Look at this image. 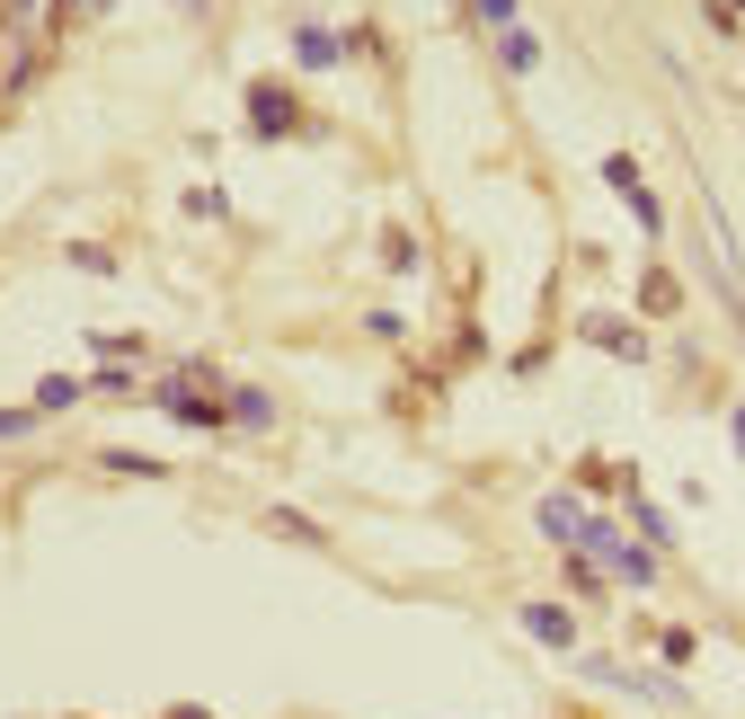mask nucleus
<instances>
[{"label":"nucleus","mask_w":745,"mask_h":719,"mask_svg":"<svg viewBox=\"0 0 745 719\" xmlns=\"http://www.w3.org/2000/svg\"><path fill=\"white\" fill-rule=\"evenodd\" d=\"M524 631H532V639H551V648H568V639H577V622H568L560 604H524Z\"/></svg>","instance_id":"7ed1b4c3"},{"label":"nucleus","mask_w":745,"mask_h":719,"mask_svg":"<svg viewBox=\"0 0 745 719\" xmlns=\"http://www.w3.org/2000/svg\"><path fill=\"white\" fill-rule=\"evenodd\" d=\"M736 453H745V409H736Z\"/></svg>","instance_id":"ddd939ff"},{"label":"nucleus","mask_w":745,"mask_h":719,"mask_svg":"<svg viewBox=\"0 0 745 719\" xmlns=\"http://www.w3.org/2000/svg\"><path fill=\"white\" fill-rule=\"evenodd\" d=\"M36 418H45V409H0V444H10V435H36Z\"/></svg>","instance_id":"9d476101"},{"label":"nucleus","mask_w":745,"mask_h":719,"mask_svg":"<svg viewBox=\"0 0 745 719\" xmlns=\"http://www.w3.org/2000/svg\"><path fill=\"white\" fill-rule=\"evenodd\" d=\"M470 10H480V19H489V27H497V36H506V27H515V0H470Z\"/></svg>","instance_id":"9b49d317"},{"label":"nucleus","mask_w":745,"mask_h":719,"mask_svg":"<svg viewBox=\"0 0 745 719\" xmlns=\"http://www.w3.org/2000/svg\"><path fill=\"white\" fill-rule=\"evenodd\" d=\"M541 534H551V542H577V534H586L577 498H541Z\"/></svg>","instance_id":"20e7f679"},{"label":"nucleus","mask_w":745,"mask_h":719,"mask_svg":"<svg viewBox=\"0 0 745 719\" xmlns=\"http://www.w3.org/2000/svg\"><path fill=\"white\" fill-rule=\"evenodd\" d=\"M81 391H89V382H72V373H53V382H36V409L53 418V409H72V400H81Z\"/></svg>","instance_id":"6e6552de"},{"label":"nucleus","mask_w":745,"mask_h":719,"mask_svg":"<svg viewBox=\"0 0 745 719\" xmlns=\"http://www.w3.org/2000/svg\"><path fill=\"white\" fill-rule=\"evenodd\" d=\"M249 116H257V134H293V107H285L276 81H257V89H249Z\"/></svg>","instance_id":"f257e3e1"},{"label":"nucleus","mask_w":745,"mask_h":719,"mask_svg":"<svg viewBox=\"0 0 745 719\" xmlns=\"http://www.w3.org/2000/svg\"><path fill=\"white\" fill-rule=\"evenodd\" d=\"M586 338H603L613 356H648V338L630 329V320H586Z\"/></svg>","instance_id":"0eeeda50"},{"label":"nucleus","mask_w":745,"mask_h":719,"mask_svg":"<svg viewBox=\"0 0 745 719\" xmlns=\"http://www.w3.org/2000/svg\"><path fill=\"white\" fill-rule=\"evenodd\" d=\"M10 10H19V19H27V10H36V0H10Z\"/></svg>","instance_id":"4468645a"},{"label":"nucleus","mask_w":745,"mask_h":719,"mask_svg":"<svg viewBox=\"0 0 745 719\" xmlns=\"http://www.w3.org/2000/svg\"><path fill=\"white\" fill-rule=\"evenodd\" d=\"M337 53H347V45H337L328 27H302V36H293V62H302V72H328Z\"/></svg>","instance_id":"f03ea898"},{"label":"nucleus","mask_w":745,"mask_h":719,"mask_svg":"<svg viewBox=\"0 0 745 719\" xmlns=\"http://www.w3.org/2000/svg\"><path fill=\"white\" fill-rule=\"evenodd\" d=\"M497 62H506V72H532V62H541V36H532V27H506V36H497Z\"/></svg>","instance_id":"423d86ee"},{"label":"nucleus","mask_w":745,"mask_h":719,"mask_svg":"<svg viewBox=\"0 0 745 719\" xmlns=\"http://www.w3.org/2000/svg\"><path fill=\"white\" fill-rule=\"evenodd\" d=\"M231 418L240 427H276V400H266V391H231Z\"/></svg>","instance_id":"1a4fd4ad"},{"label":"nucleus","mask_w":745,"mask_h":719,"mask_svg":"<svg viewBox=\"0 0 745 719\" xmlns=\"http://www.w3.org/2000/svg\"><path fill=\"white\" fill-rule=\"evenodd\" d=\"M81 10H98V0H62V19H81Z\"/></svg>","instance_id":"f8f14e48"},{"label":"nucleus","mask_w":745,"mask_h":719,"mask_svg":"<svg viewBox=\"0 0 745 719\" xmlns=\"http://www.w3.org/2000/svg\"><path fill=\"white\" fill-rule=\"evenodd\" d=\"M160 409H169V418H187V427H214V418H223L214 400H195L187 382H169V391H160Z\"/></svg>","instance_id":"39448f33"},{"label":"nucleus","mask_w":745,"mask_h":719,"mask_svg":"<svg viewBox=\"0 0 745 719\" xmlns=\"http://www.w3.org/2000/svg\"><path fill=\"white\" fill-rule=\"evenodd\" d=\"M178 10H205V0H178Z\"/></svg>","instance_id":"2eb2a0df"}]
</instances>
